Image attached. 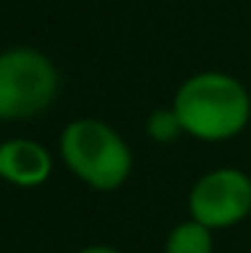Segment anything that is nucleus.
I'll use <instances>...</instances> for the list:
<instances>
[{
	"mask_svg": "<svg viewBox=\"0 0 251 253\" xmlns=\"http://www.w3.org/2000/svg\"><path fill=\"white\" fill-rule=\"evenodd\" d=\"M181 129L197 140H230L246 129L251 119V97L238 78L227 73H197L178 86L173 97Z\"/></svg>",
	"mask_w": 251,
	"mask_h": 253,
	"instance_id": "nucleus-1",
	"label": "nucleus"
},
{
	"mask_svg": "<svg viewBox=\"0 0 251 253\" xmlns=\"http://www.w3.org/2000/svg\"><path fill=\"white\" fill-rule=\"evenodd\" d=\"M68 170L95 191H113L133 170V151L116 129L98 119H76L59 135Z\"/></svg>",
	"mask_w": 251,
	"mask_h": 253,
	"instance_id": "nucleus-2",
	"label": "nucleus"
},
{
	"mask_svg": "<svg viewBox=\"0 0 251 253\" xmlns=\"http://www.w3.org/2000/svg\"><path fill=\"white\" fill-rule=\"evenodd\" d=\"M59 73L49 57L30 46L0 54V122H19L44 113L54 102Z\"/></svg>",
	"mask_w": 251,
	"mask_h": 253,
	"instance_id": "nucleus-3",
	"label": "nucleus"
},
{
	"mask_svg": "<svg viewBox=\"0 0 251 253\" xmlns=\"http://www.w3.org/2000/svg\"><path fill=\"white\" fill-rule=\"evenodd\" d=\"M189 213L208 229L235 226L251 213V178L235 167L211 170L189 191Z\"/></svg>",
	"mask_w": 251,
	"mask_h": 253,
	"instance_id": "nucleus-4",
	"label": "nucleus"
},
{
	"mask_svg": "<svg viewBox=\"0 0 251 253\" xmlns=\"http://www.w3.org/2000/svg\"><path fill=\"white\" fill-rule=\"evenodd\" d=\"M51 175V154L27 137L0 143V178L14 186H41Z\"/></svg>",
	"mask_w": 251,
	"mask_h": 253,
	"instance_id": "nucleus-5",
	"label": "nucleus"
},
{
	"mask_svg": "<svg viewBox=\"0 0 251 253\" xmlns=\"http://www.w3.org/2000/svg\"><path fill=\"white\" fill-rule=\"evenodd\" d=\"M165 253H213V234L200 221H184L167 234Z\"/></svg>",
	"mask_w": 251,
	"mask_h": 253,
	"instance_id": "nucleus-6",
	"label": "nucleus"
},
{
	"mask_svg": "<svg viewBox=\"0 0 251 253\" xmlns=\"http://www.w3.org/2000/svg\"><path fill=\"white\" fill-rule=\"evenodd\" d=\"M146 132H149V137L157 140V143H170V140H176L184 129H181V122H178L176 111L170 108V111H154L146 122Z\"/></svg>",
	"mask_w": 251,
	"mask_h": 253,
	"instance_id": "nucleus-7",
	"label": "nucleus"
},
{
	"mask_svg": "<svg viewBox=\"0 0 251 253\" xmlns=\"http://www.w3.org/2000/svg\"><path fill=\"white\" fill-rule=\"evenodd\" d=\"M79 253H122V251L111 248V245H89V248H84Z\"/></svg>",
	"mask_w": 251,
	"mask_h": 253,
	"instance_id": "nucleus-8",
	"label": "nucleus"
}]
</instances>
